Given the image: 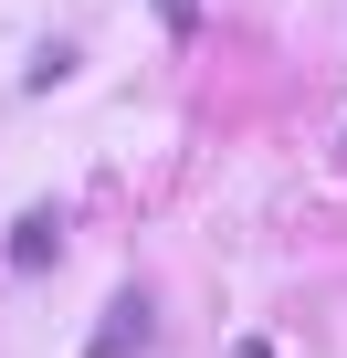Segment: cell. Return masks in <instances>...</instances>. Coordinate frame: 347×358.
Instances as JSON below:
<instances>
[{
	"label": "cell",
	"mask_w": 347,
	"mask_h": 358,
	"mask_svg": "<svg viewBox=\"0 0 347 358\" xmlns=\"http://www.w3.org/2000/svg\"><path fill=\"white\" fill-rule=\"evenodd\" d=\"M190 11H200V0H158V22H190Z\"/></svg>",
	"instance_id": "obj_3"
},
{
	"label": "cell",
	"mask_w": 347,
	"mask_h": 358,
	"mask_svg": "<svg viewBox=\"0 0 347 358\" xmlns=\"http://www.w3.org/2000/svg\"><path fill=\"white\" fill-rule=\"evenodd\" d=\"M232 358H274V348H263V337H242V348H232Z\"/></svg>",
	"instance_id": "obj_4"
},
{
	"label": "cell",
	"mask_w": 347,
	"mask_h": 358,
	"mask_svg": "<svg viewBox=\"0 0 347 358\" xmlns=\"http://www.w3.org/2000/svg\"><path fill=\"white\" fill-rule=\"evenodd\" d=\"M137 348H147V295H126V306L95 327V358H137Z\"/></svg>",
	"instance_id": "obj_1"
},
{
	"label": "cell",
	"mask_w": 347,
	"mask_h": 358,
	"mask_svg": "<svg viewBox=\"0 0 347 358\" xmlns=\"http://www.w3.org/2000/svg\"><path fill=\"white\" fill-rule=\"evenodd\" d=\"M53 243H64V232H53V211L11 222V264H22V274H32V264H53Z\"/></svg>",
	"instance_id": "obj_2"
}]
</instances>
